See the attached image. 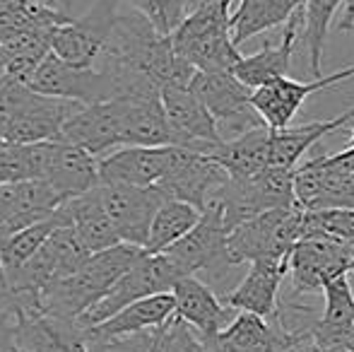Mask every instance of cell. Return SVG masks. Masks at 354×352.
I'll use <instances>...</instances> for the list:
<instances>
[{"mask_svg": "<svg viewBox=\"0 0 354 352\" xmlns=\"http://www.w3.org/2000/svg\"><path fill=\"white\" fill-rule=\"evenodd\" d=\"M147 251L136 244L111 246L92 254L80 270H75L71 277L56 282L51 290L44 295L41 309L51 314L53 319L66 321L77 326L80 316L87 314L106 292L131 270Z\"/></svg>", "mask_w": 354, "mask_h": 352, "instance_id": "cell-1", "label": "cell"}, {"mask_svg": "<svg viewBox=\"0 0 354 352\" xmlns=\"http://www.w3.org/2000/svg\"><path fill=\"white\" fill-rule=\"evenodd\" d=\"M174 48L196 71H234L241 53L232 37V0H219L186 15L171 34Z\"/></svg>", "mask_w": 354, "mask_h": 352, "instance_id": "cell-2", "label": "cell"}, {"mask_svg": "<svg viewBox=\"0 0 354 352\" xmlns=\"http://www.w3.org/2000/svg\"><path fill=\"white\" fill-rule=\"evenodd\" d=\"M210 201L222 205L224 222L229 232L241 222L261 215L272 207L299 205L297 191H294V169L287 167H268L261 174L248 178L229 176L222 186L214 191Z\"/></svg>", "mask_w": 354, "mask_h": 352, "instance_id": "cell-3", "label": "cell"}, {"mask_svg": "<svg viewBox=\"0 0 354 352\" xmlns=\"http://www.w3.org/2000/svg\"><path fill=\"white\" fill-rule=\"evenodd\" d=\"M304 234V207H272L229 232V249L236 263L261 259H289L294 244Z\"/></svg>", "mask_w": 354, "mask_h": 352, "instance_id": "cell-4", "label": "cell"}, {"mask_svg": "<svg viewBox=\"0 0 354 352\" xmlns=\"http://www.w3.org/2000/svg\"><path fill=\"white\" fill-rule=\"evenodd\" d=\"M164 254L181 268L183 275L205 272L210 280H222L232 268L239 266L229 249V227L224 222L222 205L217 201L207 203L201 222Z\"/></svg>", "mask_w": 354, "mask_h": 352, "instance_id": "cell-5", "label": "cell"}, {"mask_svg": "<svg viewBox=\"0 0 354 352\" xmlns=\"http://www.w3.org/2000/svg\"><path fill=\"white\" fill-rule=\"evenodd\" d=\"M186 277L181 272V268L174 263L167 254H145L111 290L106 292V297L97 302L87 314L80 316L77 328H92V326L102 324V321L111 319L116 311H121L123 306L133 304L138 299L152 295H162V292H174L176 282Z\"/></svg>", "mask_w": 354, "mask_h": 352, "instance_id": "cell-6", "label": "cell"}, {"mask_svg": "<svg viewBox=\"0 0 354 352\" xmlns=\"http://www.w3.org/2000/svg\"><path fill=\"white\" fill-rule=\"evenodd\" d=\"M191 89L210 109L224 140L266 123L253 106V89L243 85L234 71H198L191 80Z\"/></svg>", "mask_w": 354, "mask_h": 352, "instance_id": "cell-7", "label": "cell"}, {"mask_svg": "<svg viewBox=\"0 0 354 352\" xmlns=\"http://www.w3.org/2000/svg\"><path fill=\"white\" fill-rule=\"evenodd\" d=\"M354 270L350 241L328 232H308L289 254V275L294 295L323 290L330 280Z\"/></svg>", "mask_w": 354, "mask_h": 352, "instance_id": "cell-8", "label": "cell"}, {"mask_svg": "<svg viewBox=\"0 0 354 352\" xmlns=\"http://www.w3.org/2000/svg\"><path fill=\"white\" fill-rule=\"evenodd\" d=\"M118 12V0H94L87 12L68 19L53 32V53L73 66H94L111 37Z\"/></svg>", "mask_w": 354, "mask_h": 352, "instance_id": "cell-9", "label": "cell"}, {"mask_svg": "<svg viewBox=\"0 0 354 352\" xmlns=\"http://www.w3.org/2000/svg\"><path fill=\"white\" fill-rule=\"evenodd\" d=\"M229 178L222 165L212 160L207 152L193 147L171 145V162L162 181L157 183L169 198L186 201L198 210H205L210 198Z\"/></svg>", "mask_w": 354, "mask_h": 352, "instance_id": "cell-10", "label": "cell"}, {"mask_svg": "<svg viewBox=\"0 0 354 352\" xmlns=\"http://www.w3.org/2000/svg\"><path fill=\"white\" fill-rule=\"evenodd\" d=\"M104 207L126 244L147 246L149 227L167 193L159 186H126V183H99Z\"/></svg>", "mask_w": 354, "mask_h": 352, "instance_id": "cell-11", "label": "cell"}, {"mask_svg": "<svg viewBox=\"0 0 354 352\" xmlns=\"http://www.w3.org/2000/svg\"><path fill=\"white\" fill-rule=\"evenodd\" d=\"M29 87L46 97L71 99V102L80 104H97L113 99L111 82L97 66H73L53 51L39 63L34 75L29 77Z\"/></svg>", "mask_w": 354, "mask_h": 352, "instance_id": "cell-12", "label": "cell"}, {"mask_svg": "<svg viewBox=\"0 0 354 352\" xmlns=\"http://www.w3.org/2000/svg\"><path fill=\"white\" fill-rule=\"evenodd\" d=\"M162 104L174 131V145L210 152L214 145L224 140L210 109L203 104V99L193 92L191 85L162 87Z\"/></svg>", "mask_w": 354, "mask_h": 352, "instance_id": "cell-13", "label": "cell"}, {"mask_svg": "<svg viewBox=\"0 0 354 352\" xmlns=\"http://www.w3.org/2000/svg\"><path fill=\"white\" fill-rule=\"evenodd\" d=\"M350 77H354V66L333 73V75L313 77L311 82L277 77V80L268 82V85L253 89V106L270 128H275V131L277 128H287L299 113L301 104L306 102V97L321 92V89L335 87L337 82H345Z\"/></svg>", "mask_w": 354, "mask_h": 352, "instance_id": "cell-14", "label": "cell"}, {"mask_svg": "<svg viewBox=\"0 0 354 352\" xmlns=\"http://www.w3.org/2000/svg\"><path fill=\"white\" fill-rule=\"evenodd\" d=\"M61 140L73 142L94 157H104L116 147H123L121 99L80 106L63 126Z\"/></svg>", "mask_w": 354, "mask_h": 352, "instance_id": "cell-15", "label": "cell"}, {"mask_svg": "<svg viewBox=\"0 0 354 352\" xmlns=\"http://www.w3.org/2000/svg\"><path fill=\"white\" fill-rule=\"evenodd\" d=\"M171 162V145H123L99 157V183L157 186Z\"/></svg>", "mask_w": 354, "mask_h": 352, "instance_id": "cell-16", "label": "cell"}, {"mask_svg": "<svg viewBox=\"0 0 354 352\" xmlns=\"http://www.w3.org/2000/svg\"><path fill=\"white\" fill-rule=\"evenodd\" d=\"M174 314H176L174 292H162V295L145 297V299L123 306L111 319L102 321V324L92 326V328H84L82 333L87 343H109V340L131 338V335L162 328Z\"/></svg>", "mask_w": 354, "mask_h": 352, "instance_id": "cell-17", "label": "cell"}, {"mask_svg": "<svg viewBox=\"0 0 354 352\" xmlns=\"http://www.w3.org/2000/svg\"><path fill=\"white\" fill-rule=\"evenodd\" d=\"M289 272V259H261L253 261L243 280L224 295V304L234 311H251V314L270 319L277 311V295L284 275Z\"/></svg>", "mask_w": 354, "mask_h": 352, "instance_id": "cell-18", "label": "cell"}, {"mask_svg": "<svg viewBox=\"0 0 354 352\" xmlns=\"http://www.w3.org/2000/svg\"><path fill=\"white\" fill-rule=\"evenodd\" d=\"M44 181L56 188L66 201H71L75 196H82V193L99 186V157L73 145V142L56 138Z\"/></svg>", "mask_w": 354, "mask_h": 352, "instance_id": "cell-19", "label": "cell"}, {"mask_svg": "<svg viewBox=\"0 0 354 352\" xmlns=\"http://www.w3.org/2000/svg\"><path fill=\"white\" fill-rule=\"evenodd\" d=\"M294 191L304 210L354 207V174L323 169L313 160L294 169Z\"/></svg>", "mask_w": 354, "mask_h": 352, "instance_id": "cell-20", "label": "cell"}, {"mask_svg": "<svg viewBox=\"0 0 354 352\" xmlns=\"http://www.w3.org/2000/svg\"><path fill=\"white\" fill-rule=\"evenodd\" d=\"M301 32H304V10L297 12L287 24H284L280 44H275V46H272V44H266L258 53L243 56L241 61L234 66V75L251 89L268 85V82L277 80V77H289L292 56H294L297 39Z\"/></svg>", "mask_w": 354, "mask_h": 352, "instance_id": "cell-21", "label": "cell"}, {"mask_svg": "<svg viewBox=\"0 0 354 352\" xmlns=\"http://www.w3.org/2000/svg\"><path fill=\"white\" fill-rule=\"evenodd\" d=\"M176 299V316H181L186 324H191L201 335H214L229 326L232 306L224 304L212 292L207 282L198 280L196 275H186L174 287Z\"/></svg>", "mask_w": 354, "mask_h": 352, "instance_id": "cell-22", "label": "cell"}, {"mask_svg": "<svg viewBox=\"0 0 354 352\" xmlns=\"http://www.w3.org/2000/svg\"><path fill=\"white\" fill-rule=\"evenodd\" d=\"M270 145L272 128L263 123V126L251 128V131L241 133L236 138L222 140L207 155L217 165H222L224 172L232 178H248L270 167Z\"/></svg>", "mask_w": 354, "mask_h": 352, "instance_id": "cell-23", "label": "cell"}, {"mask_svg": "<svg viewBox=\"0 0 354 352\" xmlns=\"http://www.w3.org/2000/svg\"><path fill=\"white\" fill-rule=\"evenodd\" d=\"M63 212L68 217V225L77 232L80 241H82L89 254H97V251L121 244V237H118L116 227H113L111 217H109L106 207H104L99 186L82 193V196L66 201L63 203Z\"/></svg>", "mask_w": 354, "mask_h": 352, "instance_id": "cell-24", "label": "cell"}, {"mask_svg": "<svg viewBox=\"0 0 354 352\" xmlns=\"http://www.w3.org/2000/svg\"><path fill=\"white\" fill-rule=\"evenodd\" d=\"M123 145H174V131L164 111L162 94L121 99Z\"/></svg>", "mask_w": 354, "mask_h": 352, "instance_id": "cell-25", "label": "cell"}, {"mask_svg": "<svg viewBox=\"0 0 354 352\" xmlns=\"http://www.w3.org/2000/svg\"><path fill=\"white\" fill-rule=\"evenodd\" d=\"M354 121V106L347 109L345 113L328 121H311L304 126H287V128H272V145H270V167H287L297 169L299 160L330 133L345 128L347 123Z\"/></svg>", "mask_w": 354, "mask_h": 352, "instance_id": "cell-26", "label": "cell"}, {"mask_svg": "<svg viewBox=\"0 0 354 352\" xmlns=\"http://www.w3.org/2000/svg\"><path fill=\"white\" fill-rule=\"evenodd\" d=\"M306 0H239L232 10V37L241 46L251 37L268 32L272 27L287 24L304 10Z\"/></svg>", "mask_w": 354, "mask_h": 352, "instance_id": "cell-27", "label": "cell"}, {"mask_svg": "<svg viewBox=\"0 0 354 352\" xmlns=\"http://www.w3.org/2000/svg\"><path fill=\"white\" fill-rule=\"evenodd\" d=\"M201 215L203 212L196 205H191V203L167 198L159 205L157 215L152 220L145 251L147 254H164L169 246H174L178 239H183L201 222Z\"/></svg>", "mask_w": 354, "mask_h": 352, "instance_id": "cell-28", "label": "cell"}, {"mask_svg": "<svg viewBox=\"0 0 354 352\" xmlns=\"http://www.w3.org/2000/svg\"><path fill=\"white\" fill-rule=\"evenodd\" d=\"M61 225H68L63 205L58 207L56 215L46 217V220H39V222H34V225L24 227V230L15 232V234L5 237V239L0 241V263H3L5 272L17 270V268L27 263L29 259H34V256L39 254V249L48 241V237Z\"/></svg>", "mask_w": 354, "mask_h": 352, "instance_id": "cell-29", "label": "cell"}, {"mask_svg": "<svg viewBox=\"0 0 354 352\" xmlns=\"http://www.w3.org/2000/svg\"><path fill=\"white\" fill-rule=\"evenodd\" d=\"M345 0H306L304 3V41L308 46V61H311V75H321V63H323V48H326L328 29H330V19L337 12V8Z\"/></svg>", "mask_w": 354, "mask_h": 352, "instance_id": "cell-30", "label": "cell"}, {"mask_svg": "<svg viewBox=\"0 0 354 352\" xmlns=\"http://www.w3.org/2000/svg\"><path fill=\"white\" fill-rule=\"evenodd\" d=\"M131 5L164 37H171L188 15V0H131Z\"/></svg>", "mask_w": 354, "mask_h": 352, "instance_id": "cell-31", "label": "cell"}, {"mask_svg": "<svg viewBox=\"0 0 354 352\" xmlns=\"http://www.w3.org/2000/svg\"><path fill=\"white\" fill-rule=\"evenodd\" d=\"M326 295V309L321 321L328 326H350L354 324V295L350 287V277L340 275L323 287Z\"/></svg>", "mask_w": 354, "mask_h": 352, "instance_id": "cell-32", "label": "cell"}, {"mask_svg": "<svg viewBox=\"0 0 354 352\" xmlns=\"http://www.w3.org/2000/svg\"><path fill=\"white\" fill-rule=\"evenodd\" d=\"M157 352H205V343L191 324H186L181 316L174 314L159 328Z\"/></svg>", "mask_w": 354, "mask_h": 352, "instance_id": "cell-33", "label": "cell"}, {"mask_svg": "<svg viewBox=\"0 0 354 352\" xmlns=\"http://www.w3.org/2000/svg\"><path fill=\"white\" fill-rule=\"evenodd\" d=\"M0 352H22L15 340V309L8 297H0Z\"/></svg>", "mask_w": 354, "mask_h": 352, "instance_id": "cell-34", "label": "cell"}, {"mask_svg": "<svg viewBox=\"0 0 354 352\" xmlns=\"http://www.w3.org/2000/svg\"><path fill=\"white\" fill-rule=\"evenodd\" d=\"M201 338H203V343H205V352H241V350L229 348L227 343H222L217 333H214V335H201Z\"/></svg>", "mask_w": 354, "mask_h": 352, "instance_id": "cell-35", "label": "cell"}, {"mask_svg": "<svg viewBox=\"0 0 354 352\" xmlns=\"http://www.w3.org/2000/svg\"><path fill=\"white\" fill-rule=\"evenodd\" d=\"M34 3L46 5V8H51V10H56V12H63V15L71 17V10H73L75 0H34Z\"/></svg>", "mask_w": 354, "mask_h": 352, "instance_id": "cell-36", "label": "cell"}, {"mask_svg": "<svg viewBox=\"0 0 354 352\" xmlns=\"http://www.w3.org/2000/svg\"><path fill=\"white\" fill-rule=\"evenodd\" d=\"M352 22H354V0H345V15H342V22H340L342 32H345Z\"/></svg>", "mask_w": 354, "mask_h": 352, "instance_id": "cell-37", "label": "cell"}, {"mask_svg": "<svg viewBox=\"0 0 354 352\" xmlns=\"http://www.w3.org/2000/svg\"><path fill=\"white\" fill-rule=\"evenodd\" d=\"M212 3H219V0H188V12H193V10H201V8H207V5ZM234 3V0H232Z\"/></svg>", "mask_w": 354, "mask_h": 352, "instance_id": "cell-38", "label": "cell"}, {"mask_svg": "<svg viewBox=\"0 0 354 352\" xmlns=\"http://www.w3.org/2000/svg\"><path fill=\"white\" fill-rule=\"evenodd\" d=\"M8 295V272H5L3 263H0V297Z\"/></svg>", "mask_w": 354, "mask_h": 352, "instance_id": "cell-39", "label": "cell"}, {"mask_svg": "<svg viewBox=\"0 0 354 352\" xmlns=\"http://www.w3.org/2000/svg\"><path fill=\"white\" fill-rule=\"evenodd\" d=\"M157 345H159V331H157V335H154V343H152V348H149L147 352H157Z\"/></svg>", "mask_w": 354, "mask_h": 352, "instance_id": "cell-40", "label": "cell"}, {"mask_svg": "<svg viewBox=\"0 0 354 352\" xmlns=\"http://www.w3.org/2000/svg\"><path fill=\"white\" fill-rule=\"evenodd\" d=\"M347 277H350V287H352V295H354V270L347 272Z\"/></svg>", "mask_w": 354, "mask_h": 352, "instance_id": "cell-41", "label": "cell"}, {"mask_svg": "<svg viewBox=\"0 0 354 352\" xmlns=\"http://www.w3.org/2000/svg\"><path fill=\"white\" fill-rule=\"evenodd\" d=\"M350 147H354V128H352V136H350Z\"/></svg>", "mask_w": 354, "mask_h": 352, "instance_id": "cell-42", "label": "cell"}, {"mask_svg": "<svg viewBox=\"0 0 354 352\" xmlns=\"http://www.w3.org/2000/svg\"><path fill=\"white\" fill-rule=\"evenodd\" d=\"M345 32H350V34H354V22L350 24V27H347V29H345Z\"/></svg>", "mask_w": 354, "mask_h": 352, "instance_id": "cell-43", "label": "cell"}, {"mask_svg": "<svg viewBox=\"0 0 354 352\" xmlns=\"http://www.w3.org/2000/svg\"><path fill=\"white\" fill-rule=\"evenodd\" d=\"M3 183H8V181H5V176H3V174H0V186H3Z\"/></svg>", "mask_w": 354, "mask_h": 352, "instance_id": "cell-44", "label": "cell"}, {"mask_svg": "<svg viewBox=\"0 0 354 352\" xmlns=\"http://www.w3.org/2000/svg\"><path fill=\"white\" fill-rule=\"evenodd\" d=\"M350 246H352V259H354V241H350Z\"/></svg>", "mask_w": 354, "mask_h": 352, "instance_id": "cell-45", "label": "cell"}]
</instances>
